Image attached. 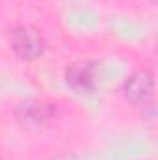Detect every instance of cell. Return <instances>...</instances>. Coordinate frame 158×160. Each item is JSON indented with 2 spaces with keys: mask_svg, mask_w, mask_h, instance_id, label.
<instances>
[{
  "mask_svg": "<svg viewBox=\"0 0 158 160\" xmlns=\"http://www.w3.org/2000/svg\"><path fill=\"white\" fill-rule=\"evenodd\" d=\"M15 119L19 121L22 127L26 128H39L45 123L56 118L58 114V106L54 102L43 101V99H26L21 101L15 110Z\"/></svg>",
  "mask_w": 158,
  "mask_h": 160,
  "instance_id": "3",
  "label": "cell"
},
{
  "mask_svg": "<svg viewBox=\"0 0 158 160\" xmlns=\"http://www.w3.org/2000/svg\"><path fill=\"white\" fill-rule=\"evenodd\" d=\"M99 65L101 63H97L93 60L71 62L63 73V80H65L67 88L80 95L93 93L99 86V71H101Z\"/></svg>",
  "mask_w": 158,
  "mask_h": 160,
  "instance_id": "2",
  "label": "cell"
},
{
  "mask_svg": "<svg viewBox=\"0 0 158 160\" xmlns=\"http://www.w3.org/2000/svg\"><path fill=\"white\" fill-rule=\"evenodd\" d=\"M9 47L13 50V54L22 60V62H36L45 54V39L41 36V32L34 26H15L9 30L7 34Z\"/></svg>",
  "mask_w": 158,
  "mask_h": 160,
  "instance_id": "1",
  "label": "cell"
},
{
  "mask_svg": "<svg viewBox=\"0 0 158 160\" xmlns=\"http://www.w3.org/2000/svg\"><path fill=\"white\" fill-rule=\"evenodd\" d=\"M155 91V75L151 69H136L121 84V95L130 104H145Z\"/></svg>",
  "mask_w": 158,
  "mask_h": 160,
  "instance_id": "4",
  "label": "cell"
},
{
  "mask_svg": "<svg viewBox=\"0 0 158 160\" xmlns=\"http://www.w3.org/2000/svg\"><path fill=\"white\" fill-rule=\"evenodd\" d=\"M151 2H155V0H151Z\"/></svg>",
  "mask_w": 158,
  "mask_h": 160,
  "instance_id": "5",
  "label": "cell"
}]
</instances>
